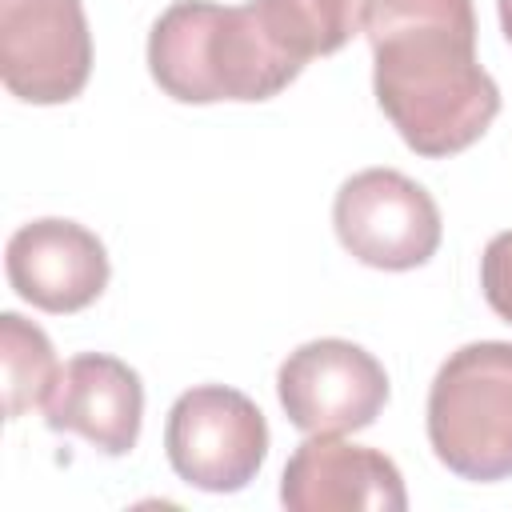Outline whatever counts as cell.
<instances>
[{
    "label": "cell",
    "mask_w": 512,
    "mask_h": 512,
    "mask_svg": "<svg viewBox=\"0 0 512 512\" xmlns=\"http://www.w3.org/2000/svg\"><path fill=\"white\" fill-rule=\"evenodd\" d=\"M372 92L400 140L428 160L472 148L500 112L476 60L472 0H364Z\"/></svg>",
    "instance_id": "1"
},
{
    "label": "cell",
    "mask_w": 512,
    "mask_h": 512,
    "mask_svg": "<svg viewBox=\"0 0 512 512\" xmlns=\"http://www.w3.org/2000/svg\"><path fill=\"white\" fill-rule=\"evenodd\" d=\"M148 72L180 104H256L284 92L304 64L272 40L256 0H176L148 32Z\"/></svg>",
    "instance_id": "2"
},
{
    "label": "cell",
    "mask_w": 512,
    "mask_h": 512,
    "mask_svg": "<svg viewBox=\"0 0 512 512\" xmlns=\"http://www.w3.org/2000/svg\"><path fill=\"white\" fill-rule=\"evenodd\" d=\"M428 444L436 460L472 484L512 476V344L456 348L428 388Z\"/></svg>",
    "instance_id": "3"
},
{
    "label": "cell",
    "mask_w": 512,
    "mask_h": 512,
    "mask_svg": "<svg viewBox=\"0 0 512 512\" xmlns=\"http://www.w3.org/2000/svg\"><path fill=\"white\" fill-rule=\"evenodd\" d=\"M164 452L184 484L200 492H240L264 468L268 420L240 388L196 384L168 408Z\"/></svg>",
    "instance_id": "4"
},
{
    "label": "cell",
    "mask_w": 512,
    "mask_h": 512,
    "mask_svg": "<svg viewBox=\"0 0 512 512\" xmlns=\"http://www.w3.org/2000/svg\"><path fill=\"white\" fill-rule=\"evenodd\" d=\"M332 228L348 256L380 272L428 264L444 236L432 192L396 168L348 176L332 200Z\"/></svg>",
    "instance_id": "5"
},
{
    "label": "cell",
    "mask_w": 512,
    "mask_h": 512,
    "mask_svg": "<svg viewBox=\"0 0 512 512\" xmlns=\"http://www.w3.org/2000/svg\"><path fill=\"white\" fill-rule=\"evenodd\" d=\"M276 396L292 428L308 436H344L368 428L384 412L388 372L368 348L324 336L284 356Z\"/></svg>",
    "instance_id": "6"
},
{
    "label": "cell",
    "mask_w": 512,
    "mask_h": 512,
    "mask_svg": "<svg viewBox=\"0 0 512 512\" xmlns=\"http://www.w3.org/2000/svg\"><path fill=\"white\" fill-rule=\"evenodd\" d=\"M92 76L84 0H0V80L24 104H68Z\"/></svg>",
    "instance_id": "7"
},
{
    "label": "cell",
    "mask_w": 512,
    "mask_h": 512,
    "mask_svg": "<svg viewBox=\"0 0 512 512\" xmlns=\"http://www.w3.org/2000/svg\"><path fill=\"white\" fill-rule=\"evenodd\" d=\"M4 272L20 300L40 312L72 316L108 288V252L96 232L76 220L44 216L20 224L4 248Z\"/></svg>",
    "instance_id": "8"
},
{
    "label": "cell",
    "mask_w": 512,
    "mask_h": 512,
    "mask_svg": "<svg viewBox=\"0 0 512 512\" xmlns=\"http://www.w3.org/2000/svg\"><path fill=\"white\" fill-rule=\"evenodd\" d=\"M280 500L292 512H404L400 468L364 444L308 436L284 464Z\"/></svg>",
    "instance_id": "9"
},
{
    "label": "cell",
    "mask_w": 512,
    "mask_h": 512,
    "mask_svg": "<svg viewBox=\"0 0 512 512\" xmlns=\"http://www.w3.org/2000/svg\"><path fill=\"white\" fill-rule=\"evenodd\" d=\"M140 420V372L108 352L72 356L44 400V424L52 432H76L104 456H128L140 440Z\"/></svg>",
    "instance_id": "10"
},
{
    "label": "cell",
    "mask_w": 512,
    "mask_h": 512,
    "mask_svg": "<svg viewBox=\"0 0 512 512\" xmlns=\"http://www.w3.org/2000/svg\"><path fill=\"white\" fill-rule=\"evenodd\" d=\"M256 12L300 64L340 52L364 28V0H256Z\"/></svg>",
    "instance_id": "11"
},
{
    "label": "cell",
    "mask_w": 512,
    "mask_h": 512,
    "mask_svg": "<svg viewBox=\"0 0 512 512\" xmlns=\"http://www.w3.org/2000/svg\"><path fill=\"white\" fill-rule=\"evenodd\" d=\"M0 372H4V416L20 420L32 408H44L60 364L52 340L40 324L20 312H0Z\"/></svg>",
    "instance_id": "12"
},
{
    "label": "cell",
    "mask_w": 512,
    "mask_h": 512,
    "mask_svg": "<svg viewBox=\"0 0 512 512\" xmlns=\"http://www.w3.org/2000/svg\"><path fill=\"white\" fill-rule=\"evenodd\" d=\"M480 288L488 308L512 324V228L496 232L480 256Z\"/></svg>",
    "instance_id": "13"
},
{
    "label": "cell",
    "mask_w": 512,
    "mask_h": 512,
    "mask_svg": "<svg viewBox=\"0 0 512 512\" xmlns=\"http://www.w3.org/2000/svg\"><path fill=\"white\" fill-rule=\"evenodd\" d=\"M496 8H500V28H504V36L512 44V0H496Z\"/></svg>",
    "instance_id": "14"
}]
</instances>
